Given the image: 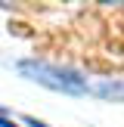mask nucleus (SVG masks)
Segmentation results:
<instances>
[{
	"instance_id": "nucleus-1",
	"label": "nucleus",
	"mask_w": 124,
	"mask_h": 127,
	"mask_svg": "<svg viewBox=\"0 0 124 127\" xmlns=\"http://www.w3.org/2000/svg\"><path fill=\"white\" fill-rule=\"evenodd\" d=\"M19 71L25 78L37 81V84L50 87V90H59V93H87V78H81L78 71L71 68H59V65H50V62H37V59H25L19 62Z\"/></svg>"
},
{
	"instance_id": "nucleus-2",
	"label": "nucleus",
	"mask_w": 124,
	"mask_h": 127,
	"mask_svg": "<svg viewBox=\"0 0 124 127\" xmlns=\"http://www.w3.org/2000/svg\"><path fill=\"white\" fill-rule=\"evenodd\" d=\"M90 93H96V96L102 99H112V102H124V81H102V84L90 87Z\"/></svg>"
}]
</instances>
